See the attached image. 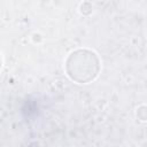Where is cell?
Here are the masks:
<instances>
[{
  "mask_svg": "<svg viewBox=\"0 0 147 147\" xmlns=\"http://www.w3.org/2000/svg\"><path fill=\"white\" fill-rule=\"evenodd\" d=\"M68 76L77 83H90L100 70V61L96 54L88 49L72 52L65 62Z\"/></svg>",
  "mask_w": 147,
  "mask_h": 147,
  "instance_id": "6da1fadb",
  "label": "cell"
}]
</instances>
